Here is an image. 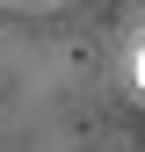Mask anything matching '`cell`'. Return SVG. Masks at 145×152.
Masks as SVG:
<instances>
[{
  "label": "cell",
  "mask_w": 145,
  "mask_h": 152,
  "mask_svg": "<svg viewBox=\"0 0 145 152\" xmlns=\"http://www.w3.org/2000/svg\"><path fill=\"white\" fill-rule=\"evenodd\" d=\"M131 72H138V87H145V36H138V51H131Z\"/></svg>",
  "instance_id": "6da1fadb"
}]
</instances>
